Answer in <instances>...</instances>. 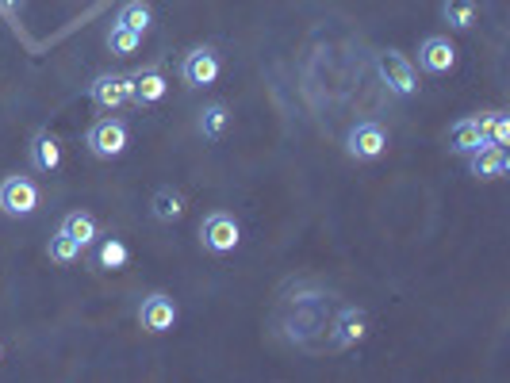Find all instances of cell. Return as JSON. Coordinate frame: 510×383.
<instances>
[{
  "label": "cell",
  "mask_w": 510,
  "mask_h": 383,
  "mask_svg": "<svg viewBox=\"0 0 510 383\" xmlns=\"http://www.w3.org/2000/svg\"><path fill=\"white\" fill-rule=\"evenodd\" d=\"M35 207H39V188H35V180L8 176L5 185H0V211L5 215L27 218V215H35Z\"/></svg>",
  "instance_id": "1"
},
{
  "label": "cell",
  "mask_w": 510,
  "mask_h": 383,
  "mask_svg": "<svg viewBox=\"0 0 510 383\" xmlns=\"http://www.w3.org/2000/svg\"><path fill=\"white\" fill-rule=\"evenodd\" d=\"M376 69H380V77H384V85L392 88L395 96H411L414 88H418V73H414V66L407 62V54L384 50V54L376 58Z\"/></svg>",
  "instance_id": "2"
},
{
  "label": "cell",
  "mask_w": 510,
  "mask_h": 383,
  "mask_svg": "<svg viewBox=\"0 0 510 383\" xmlns=\"http://www.w3.org/2000/svg\"><path fill=\"white\" fill-rule=\"evenodd\" d=\"M199 242H204V249H211V253H230L234 246L242 242V230H239V223H234L230 215L215 211V215H208L204 223H199Z\"/></svg>",
  "instance_id": "3"
},
{
  "label": "cell",
  "mask_w": 510,
  "mask_h": 383,
  "mask_svg": "<svg viewBox=\"0 0 510 383\" xmlns=\"http://www.w3.org/2000/svg\"><path fill=\"white\" fill-rule=\"evenodd\" d=\"M85 146H88V150H93L97 157L112 161V157H119V154L127 150V126H123L119 119H100V123L88 126Z\"/></svg>",
  "instance_id": "4"
},
{
  "label": "cell",
  "mask_w": 510,
  "mask_h": 383,
  "mask_svg": "<svg viewBox=\"0 0 510 383\" xmlns=\"http://www.w3.org/2000/svg\"><path fill=\"white\" fill-rule=\"evenodd\" d=\"M138 322H142V330H150V334H166V330H173V322H177V303L166 296V291H154V296L142 299Z\"/></svg>",
  "instance_id": "5"
},
{
  "label": "cell",
  "mask_w": 510,
  "mask_h": 383,
  "mask_svg": "<svg viewBox=\"0 0 510 383\" xmlns=\"http://www.w3.org/2000/svg\"><path fill=\"white\" fill-rule=\"evenodd\" d=\"M384 146H388V135H384V126H376V123H357L353 131L345 135V150H350V157H357V161L380 157Z\"/></svg>",
  "instance_id": "6"
},
{
  "label": "cell",
  "mask_w": 510,
  "mask_h": 383,
  "mask_svg": "<svg viewBox=\"0 0 510 383\" xmlns=\"http://www.w3.org/2000/svg\"><path fill=\"white\" fill-rule=\"evenodd\" d=\"M88 93H93V104L100 112H116V107L131 100V77H123V73H104V77L88 85Z\"/></svg>",
  "instance_id": "7"
},
{
  "label": "cell",
  "mask_w": 510,
  "mask_h": 383,
  "mask_svg": "<svg viewBox=\"0 0 510 383\" xmlns=\"http://www.w3.org/2000/svg\"><path fill=\"white\" fill-rule=\"evenodd\" d=\"M180 77H185L189 88L215 85V77H219V54L211 46H196L189 58H185V66H180Z\"/></svg>",
  "instance_id": "8"
},
{
  "label": "cell",
  "mask_w": 510,
  "mask_h": 383,
  "mask_svg": "<svg viewBox=\"0 0 510 383\" xmlns=\"http://www.w3.org/2000/svg\"><path fill=\"white\" fill-rule=\"evenodd\" d=\"M418 66L426 73H449L457 66V46H453L445 35H430V39L418 46Z\"/></svg>",
  "instance_id": "9"
},
{
  "label": "cell",
  "mask_w": 510,
  "mask_h": 383,
  "mask_svg": "<svg viewBox=\"0 0 510 383\" xmlns=\"http://www.w3.org/2000/svg\"><path fill=\"white\" fill-rule=\"evenodd\" d=\"M468 157H472V161H468L472 176H480V180H495V176H503V173L510 169L506 150H503V146H495V142H484L480 150H472Z\"/></svg>",
  "instance_id": "10"
},
{
  "label": "cell",
  "mask_w": 510,
  "mask_h": 383,
  "mask_svg": "<svg viewBox=\"0 0 510 383\" xmlns=\"http://www.w3.org/2000/svg\"><path fill=\"white\" fill-rule=\"evenodd\" d=\"M27 154H31V169L35 173H54L62 166V146H58V138H54L50 131L35 135L31 146H27Z\"/></svg>",
  "instance_id": "11"
},
{
  "label": "cell",
  "mask_w": 510,
  "mask_h": 383,
  "mask_svg": "<svg viewBox=\"0 0 510 383\" xmlns=\"http://www.w3.org/2000/svg\"><path fill=\"white\" fill-rule=\"evenodd\" d=\"M364 334H369V318H364V311H357V307H345V311L338 315L334 322V349H350V345H357Z\"/></svg>",
  "instance_id": "12"
},
{
  "label": "cell",
  "mask_w": 510,
  "mask_h": 383,
  "mask_svg": "<svg viewBox=\"0 0 510 383\" xmlns=\"http://www.w3.org/2000/svg\"><path fill=\"white\" fill-rule=\"evenodd\" d=\"M166 77H161L158 69H142V73H135L131 77V100L142 107V104H158L161 96H166Z\"/></svg>",
  "instance_id": "13"
},
{
  "label": "cell",
  "mask_w": 510,
  "mask_h": 383,
  "mask_svg": "<svg viewBox=\"0 0 510 383\" xmlns=\"http://www.w3.org/2000/svg\"><path fill=\"white\" fill-rule=\"evenodd\" d=\"M484 142H491V138L484 135V123L480 119H461L457 126H453V150H457V154L480 150Z\"/></svg>",
  "instance_id": "14"
},
{
  "label": "cell",
  "mask_w": 510,
  "mask_h": 383,
  "mask_svg": "<svg viewBox=\"0 0 510 383\" xmlns=\"http://www.w3.org/2000/svg\"><path fill=\"white\" fill-rule=\"evenodd\" d=\"M150 211L158 223H177L180 215H185V196L173 192V188H158L154 199H150Z\"/></svg>",
  "instance_id": "15"
},
{
  "label": "cell",
  "mask_w": 510,
  "mask_h": 383,
  "mask_svg": "<svg viewBox=\"0 0 510 383\" xmlns=\"http://www.w3.org/2000/svg\"><path fill=\"white\" fill-rule=\"evenodd\" d=\"M150 20H154V12H150V5H146V0H127V5L116 12V24L131 27V31H138V35L150 31Z\"/></svg>",
  "instance_id": "16"
},
{
  "label": "cell",
  "mask_w": 510,
  "mask_h": 383,
  "mask_svg": "<svg viewBox=\"0 0 510 383\" xmlns=\"http://www.w3.org/2000/svg\"><path fill=\"white\" fill-rule=\"evenodd\" d=\"M62 230L69 234L73 242H81V246L97 242V218H93V215H85V211H69V215L62 218Z\"/></svg>",
  "instance_id": "17"
},
{
  "label": "cell",
  "mask_w": 510,
  "mask_h": 383,
  "mask_svg": "<svg viewBox=\"0 0 510 383\" xmlns=\"http://www.w3.org/2000/svg\"><path fill=\"white\" fill-rule=\"evenodd\" d=\"M442 15L453 31H468L472 24H476V0H445Z\"/></svg>",
  "instance_id": "18"
},
{
  "label": "cell",
  "mask_w": 510,
  "mask_h": 383,
  "mask_svg": "<svg viewBox=\"0 0 510 383\" xmlns=\"http://www.w3.org/2000/svg\"><path fill=\"white\" fill-rule=\"evenodd\" d=\"M227 123H230L227 104H208L204 112H199V135H204V138H223Z\"/></svg>",
  "instance_id": "19"
},
{
  "label": "cell",
  "mask_w": 510,
  "mask_h": 383,
  "mask_svg": "<svg viewBox=\"0 0 510 383\" xmlns=\"http://www.w3.org/2000/svg\"><path fill=\"white\" fill-rule=\"evenodd\" d=\"M142 46V35L123 27V24H112V31H107V50L119 54V58H131V54Z\"/></svg>",
  "instance_id": "20"
},
{
  "label": "cell",
  "mask_w": 510,
  "mask_h": 383,
  "mask_svg": "<svg viewBox=\"0 0 510 383\" xmlns=\"http://www.w3.org/2000/svg\"><path fill=\"white\" fill-rule=\"evenodd\" d=\"M81 249H85V246H81V242H73L66 230H58V234H54V238H50V246H46L50 261H58V265H73V261L81 257Z\"/></svg>",
  "instance_id": "21"
},
{
  "label": "cell",
  "mask_w": 510,
  "mask_h": 383,
  "mask_svg": "<svg viewBox=\"0 0 510 383\" xmlns=\"http://www.w3.org/2000/svg\"><path fill=\"white\" fill-rule=\"evenodd\" d=\"M127 246L119 242V238H104V246H100V253H97V265L100 268H107V272H116V268H123L127 265Z\"/></svg>",
  "instance_id": "22"
},
{
  "label": "cell",
  "mask_w": 510,
  "mask_h": 383,
  "mask_svg": "<svg viewBox=\"0 0 510 383\" xmlns=\"http://www.w3.org/2000/svg\"><path fill=\"white\" fill-rule=\"evenodd\" d=\"M480 123H484V135L495 146L510 142V116L506 112H487V116H480Z\"/></svg>",
  "instance_id": "23"
}]
</instances>
